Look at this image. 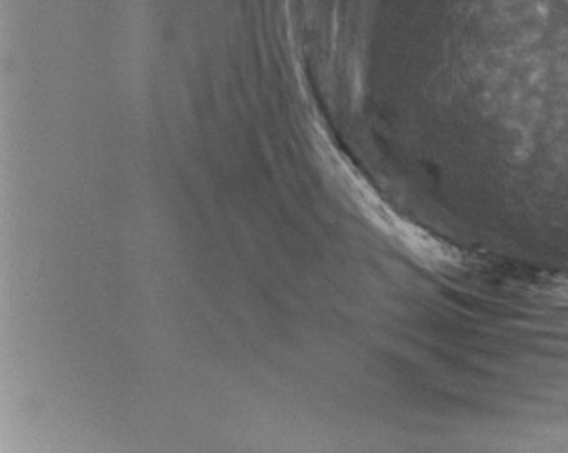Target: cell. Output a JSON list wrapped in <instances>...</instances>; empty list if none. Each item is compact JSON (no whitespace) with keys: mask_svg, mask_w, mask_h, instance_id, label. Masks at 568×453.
<instances>
[{"mask_svg":"<svg viewBox=\"0 0 568 453\" xmlns=\"http://www.w3.org/2000/svg\"><path fill=\"white\" fill-rule=\"evenodd\" d=\"M545 290L556 301L568 302V278L555 279L549 286H545Z\"/></svg>","mask_w":568,"mask_h":453,"instance_id":"6da1fadb","label":"cell"}]
</instances>
